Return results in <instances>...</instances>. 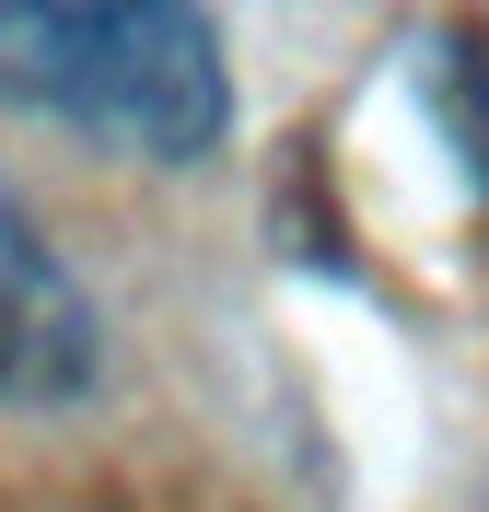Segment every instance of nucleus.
<instances>
[{"instance_id": "1", "label": "nucleus", "mask_w": 489, "mask_h": 512, "mask_svg": "<svg viewBox=\"0 0 489 512\" xmlns=\"http://www.w3.org/2000/svg\"><path fill=\"white\" fill-rule=\"evenodd\" d=\"M0 94L140 163H198L233 128L210 0H0Z\"/></svg>"}, {"instance_id": "2", "label": "nucleus", "mask_w": 489, "mask_h": 512, "mask_svg": "<svg viewBox=\"0 0 489 512\" xmlns=\"http://www.w3.org/2000/svg\"><path fill=\"white\" fill-rule=\"evenodd\" d=\"M82 384H94V303L70 256L24 222V198L0 187V408H59Z\"/></svg>"}]
</instances>
